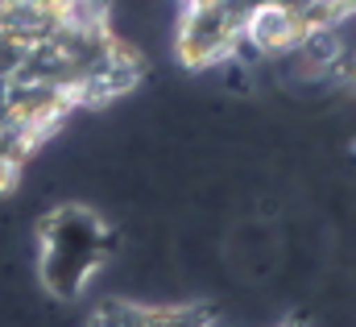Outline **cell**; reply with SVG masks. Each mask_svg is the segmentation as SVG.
I'll return each mask as SVG.
<instances>
[{
	"label": "cell",
	"instance_id": "3957f363",
	"mask_svg": "<svg viewBox=\"0 0 356 327\" xmlns=\"http://www.w3.org/2000/svg\"><path fill=\"white\" fill-rule=\"evenodd\" d=\"M245 29H249V38L266 50V58H277V54L294 50V46H298V38H302L298 17H294V13H286L282 4H257V8L249 13Z\"/></svg>",
	"mask_w": 356,
	"mask_h": 327
},
{
	"label": "cell",
	"instance_id": "7a4b0ae2",
	"mask_svg": "<svg viewBox=\"0 0 356 327\" xmlns=\"http://www.w3.org/2000/svg\"><path fill=\"white\" fill-rule=\"evenodd\" d=\"M245 25V17L228 13L220 0L211 4H186L182 21H178V54L186 67H211L216 58L228 54L232 33Z\"/></svg>",
	"mask_w": 356,
	"mask_h": 327
},
{
	"label": "cell",
	"instance_id": "6da1fadb",
	"mask_svg": "<svg viewBox=\"0 0 356 327\" xmlns=\"http://www.w3.org/2000/svg\"><path fill=\"white\" fill-rule=\"evenodd\" d=\"M112 248V237L88 207H58L42 220V278L54 294L75 298L95 265H104V253Z\"/></svg>",
	"mask_w": 356,
	"mask_h": 327
}]
</instances>
